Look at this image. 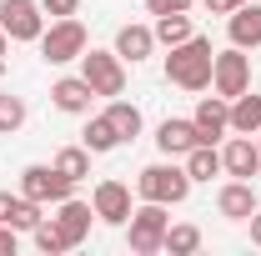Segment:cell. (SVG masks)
Masks as SVG:
<instances>
[{
  "instance_id": "1",
  "label": "cell",
  "mask_w": 261,
  "mask_h": 256,
  "mask_svg": "<svg viewBox=\"0 0 261 256\" xmlns=\"http://www.w3.org/2000/svg\"><path fill=\"white\" fill-rule=\"evenodd\" d=\"M211 65H216V50L206 35H191L181 45H171L166 56V81L181 86V91H211Z\"/></svg>"
},
{
  "instance_id": "2",
  "label": "cell",
  "mask_w": 261,
  "mask_h": 256,
  "mask_svg": "<svg viewBox=\"0 0 261 256\" xmlns=\"http://www.w3.org/2000/svg\"><path fill=\"white\" fill-rule=\"evenodd\" d=\"M191 176H186V166H176L171 161H151V166H141L136 171V196L141 201H161V206H181L186 196H191Z\"/></svg>"
},
{
  "instance_id": "3",
  "label": "cell",
  "mask_w": 261,
  "mask_h": 256,
  "mask_svg": "<svg viewBox=\"0 0 261 256\" xmlns=\"http://www.w3.org/2000/svg\"><path fill=\"white\" fill-rule=\"evenodd\" d=\"M166 226H171V216H166L161 201H141V206L130 211V221H126V246L136 256L166 251Z\"/></svg>"
},
{
  "instance_id": "4",
  "label": "cell",
  "mask_w": 261,
  "mask_h": 256,
  "mask_svg": "<svg viewBox=\"0 0 261 256\" xmlns=\"http://www.w3.org/2000/svg\"><path fill=\"white\" fill-rule=\"evenodd\" d=\"M40 56L50 65H70V61H81L86 56V45H91V35H86V25L75 20V15H65V20H50L45 31H40Z\"/></svg>"
},
{
  "instance_id": "5",
  "label": "cell",
  "mask_w": 261,
  "mask_h": 256,
  "mask_svg": "<svg viewBox=\"0 0 261 256\" xmlns=\"http://www.w3.org/2000/svg\"><path fill=\"white\" fill-rule=\"evenodd\" d=\"M81 75L91 81V91L96 96H126V61L116 56V50H96V45H86V56H81Z\"/></svg>"
},
{
  "instance_id": "6",
  "label": "cell",
  "mask_w": 261,
  "mask_h": 256,
  "mask_svg": "<svg viewBox=\"0 0 261 256\" xmlns=\"http://www.w3.org/2000/svg\"><path fill=\"white\" fill-rule=\"evenodd\" d=\"M211 91H216V96H226V100H236L241 91H251V56H246L241 45L216 50V65H211Z\"/></svg>"
},
{
  "instance_id": "7",
  "label": "cell",
  "mask_w": 261,
  "mask_h": 256,
  "mask_svg": "<svg viewBox=\"0 0 261 256\" xmlns=\"http://www.w3.org/2000/svg\"><path fill=\"white\" fill-rule=\"evenodd\" d=\"M70 191H75V181L61 176L56 166H25V171H20V196H31L40 206H56V201H65Z\"/></svg>"
},
{
  "instance_id": "8",
  "label": "cell",
  "mask_w": 261,
  "mask_h": 256,
  "mask_svg": "<svg viewBox=\"0 0 261 256\" xmlns=\"http://www.w3.org/2000/svg\"><path fill=\"white\" fill-rule=\"evenodd\" d=\"M0 31L10 40H40V31H45L40 0H0Z\"/></svg>"
},
{
  "instance_id": "9",
  "label": "cell",
  "mask_w": 261,
  "mask_h": 256,
  "mask_svg": "<svg viewBox=\"0 0 261 256\" xmlns=\"http://www.w3.org/2000/svg\"><path fill=\"white\" fill-rule=\"evenodd\" d=\"M91 206H96V221H106V226H126L130 211H136V206H130V186H126V181H116V176L96 181Z\"/></svg>"
},
{
  "instance_id": "10",
  "label": "cell",
  "mask_w": 261,
  "mask_h": 256,
  "mask_svg": "<svg viewBox=\"0 0 261 256\" xmlns=\"http://www.w3.org/2000/svg\"><path fill=\"white\" fill-rule=\"evenodd\" d=\"M221 166H226V176H241V181L261 176V146H256V136H236V131H231L226 146H221Z\"/></svg>"
},
{
  "instance_id": "11",
  "label": "cell",
  "mask_w": 261,
  "mask_h": 256,
  "mask_svg": "<svg viewBox=\"0 0 261 256\" xmlns=\"http://www.w3.org/2000/svg\"><path fill=\"white\" fill-rule=\"evenodd\" d=\"M191 121H196V131H201V141H211V146H216V141L231 131V100L216 96V91H211V96H201V100H196V111H191Z\"/></svg>"
},
{
  "instance_id": "12",
  "label": "cell",
  "mask_w": 261,
  "mask_h": 256,
  "mask_svg": "<svg viewBox=\"0 0 261 256\" xmlns=\"http://www.w3.org/2000/svg\"><path fill=\"white\" fill-rule=\"evenodd\" d=\"M50 221L65 231V241H70V246H81V241L91 236L96 206H91V201H75V196H65V201H56V216H50Z\"/></svg>"
},
{
  "instance_id": "13",
  "label": "cell",
  "mask_w": 261,
  "mask_h": 256,
  "mask_svg": "<svg viewBox=\"0 0 261 256\" xmlns=\"http://www.w3.org/2000/svg\"><path fill=\"white\" fill-rule=\"evenodd\" d=\"M91 100H96V91H91L86 75H61L50 86V106L65 111V116H91Z\"/></svg>"
},
{
  "instance_id": "14",
  "label": "cell",
  "mask_w": 261,
  "mask_h": 256,
  "mask_svg": "<svg viewBox=\"0 0 261 256\" xmlns=\"http://www.w3.org/2000/svg\"><path fill=\"white\" fill-rule=\"evenodd\" d=\"M156 146H161V156H186L191 146H201V131L191 116H166L156 126Z\"/></svg>"
},
{
  "instance_id": "15",
  "label": "cell",
  "mask_w": 261,
  "mask_h": 256,
  "mask_svg": "<svg viewBox=\"0 0 261 256\" xmlns=\"http://www.w3.org/2000/svg\"><path fill=\"white\" fill-rule=\"evenodd\" d=\"M256 206L261 201H256V191H251V181H241V176H231L226 186L216 191V211H221L226 221H246Z\"/></svg>"
},
{
  "instance_id": "16",
  "label": "cell",
  "mask_w": 261,
  "mask_h": 256,
  "mask_svg": "<svg viewBox=\"0 0 261 256\" xmlns=\"http://www.w3.org/2000/svg\"><path fill=\"white\" fill-rule=\"evenodd\" d=\"M111 50H116L126 65H141V61H151V50H156V31L130 20V25H121V31H116V45H111Z\"/></svg>"
},
{
  "instance_id": "17",
  "label": "cell",
  "mask_w": 261,
  "mask_h": 256,
  "mask_svg": "<svg viewBox=\"0 0 261 256\" xmlns=\"http://www.w3.org/2000/svg\"><path fill=\"white\" fill-rule=\"evenodd\" d=\"M226 35H231V45H241V50H256L261 45V5L256 0L236 5L226 15Z\"/></svg>"
},
{
  "instance_id": "18",
  "label": "cell",
  "mask_w": 261,
  "mask_h": 256,
  "mask_svg": "<svg viewBox=\"0 0 261 256\" xmlns=\"http://www.w3.org/2000/svg\"><path fill=\"white\" fill-rule=\"evenodd\" d=\"M81 146H86L91 156H106V151H116V146H126V141H121V131L111 126V116L100 111V116H91V121H86V136H81Z\"/></svg>"
},
{
  "instance_id": "19",
  "label": "cell",
  "mask_w": 261,
  "mask_h": 256,
  "mask_svg": "<svg viewBox=\"0 0 261 256\" xmlns=\"http://www.w3.org/2000/svg\"><path fill=\"white\" fill-rule=\"evenodd\" d=\"M181 161H186V176H191V181H211V176H226V166H221V151H216L211 141L191 146V151H186Z\"/></svg>"
},
{
  "instance_id": "20",
  "label": "cell",
  "mask_w": 261,
  "mask_h": 256,
  "mask_svg": "<svg viewBox=\"0 0 261 256\" xmlns=\"http://www.w3.org/2000/svg\"><path fill=\"white\" fill-rule=\"evenodd\" d=\"M231 131L236 136H256L261 131V96L256 91H241V96L231 100Z\"/></svg>"
},
{
  "instance_id": "21",
  "label": "cell",
  "mask_w": 261,
  "mask_h": 256,
  "mask_svg": "<svg viewBox=\"0 0 261 256\" xmlns=\"http://www.w3.org/2000/svg\"><path fill=\"white\" fill-rule=\"evenodd\" d=\"M151 31H156V45H166V50H171V45L191 40L196 25H191V15H186V10H176V15H156V25H151Z\"/></svg>"
},
{
  "instance_id": "22",
  "label": "cell",
  "mask_w": 261,
  "mask_h": 256,
  "mask_svg": "<svg viewBox=\"0 0 261 256\" xmlns=\"http://www.w3.org/2000/svg\"><path fill=\"white\" fill-rule=\"evenodd\" d=\"M106 116H111V126L121 131V141H136L141 136V106H130V100H121V96H111V106H106Z\"/></svg>"
},
{
  "instance_id": "23",
  "label": "cell",
  "mask_w": 261,
  "mask_h": 256,
  "mask_svg": "<svg viewBox=\"0 0 261 256\" xmlns=\"http://www.w3.org/2000/svg\"><path fill=\"white\" fill-rule=\"evenodd\" d=\"M166 251L171 256H196L201 251V226H191V221L166 226Z\"/></svg>"
},
{
  "instance_id": "24",
  "label": "cell",
  "mask_w": 261,
  "mask_h": 256,
  "mask_svg": "<svg viewBox=\"0 0 261 256\" xmlns=\"http://www.w3.org/2000/svg\"><path fill=\"white\" fill-rule=\"evenodd\" d=\"M61 176H70V181H86L91 176V151L86 146H65V151H56V161H50Z\"/></svg>"
},
{
  "instance_id": "25",
  "label": "cell",
  "mask_w": 261,
  "mask_h": 256,
  "mask_svg": "<svg viewBox=\"0 0 261 256\" xmlns=\"http://www.w3.org/2000/svg\"><path fill=\"white\" fill-rule=\"evenodd\" d=\"M31 241H35V251H45V256H61V251H75V246H70V241H65V231L56 221H40L31 231Z\"/></svg>"
},
{
  "instance_id": "26",
  "label": "cell",
  "mask_w": 261,
  "mask_h": 256,
  "mask_svg": "<svg viewBox=\"0 0 261 256\" xmlns=\"http://www.w3.org/2000/svg\"><path fill=\"white\" fill-rule=\"evenodd\" d=\"M25 100L20 96H10V91H0V136H15V131L25 126Z\"/></svg>"
},
{
  "instance_id": "27",
  "label": "cell",
  "mask_w": 261,
  "mask_h": 256,
  "mask_svg": "<svg viewBox=\"0 0 261 256\" xmlns=\"http://www.w3.org/2000/svg\"><path fill=\"white\" fill-rule=\"evenodd\" d=\"M40 10L50 20H65V15H81V0H40Z\"/></svg>"
},
{
  "instance_id": "28",
  "label": "cell",
  "mask_w": 261,
  "mask_h": 256,
  "mask_svg": "<svg viewBox=\"0 0 261 256\" xmlns=\"http://www.w3.org/2000/svg\"><path fill=\"white\" fill-rule=\"evenodd\" d=\"M196 0H146V10L151 15H176V10H191Z\"/></svg>"
},
{
  "instance_id": "29",
  "label": "cell",
  "mask_w": 261,
  "mask_h": 256,
  "mask_svg": "<svg viewBox=\"0 0 261 256\" xmlns=\"http://www.w3.org/2000/svg\"><path fill=\"white\" fill-rule=\"evenodd\" d=\"M20 251V231L15 226H0V256H15Z\"/></svg>"
},
{
  "instance_id": "30",
  "label": "cell",
  "mask_w": 261,
  "mask_h": 256,
  "mask_svg": "<svg viewBox=\"0 0 261 256\" xmlns=\"http://www.w3.org/2000/svg\"><path fill=\"white\" fill-rule=\"evenodd\" d=\"M201 5H206L211 15H231V10H236V5H246V0H201Z\"/></svg>"
},
{
  "instance_id": "31",
  "label": "cell",
  "mask_w": 261,
  "mask_h": 256,
  "mask_svg": "<svg viewBox=\"0 0 261 256\" xmlns=\"http://www.w3.org/2000/svg\"><path fill=\"white\" fill-rule=\"evenodd\" d=\"M246 226H251V246H261V206L246 216Z\"/></svg>"
},
{
  "instance_id": "32",
  "label": "cell",
  "mask_w": 261,
  "mask_h": 256,
  "mask_svg": "<svg viewBox=\"0 0 261 256\" xmlns=\"http://www.w3.org/2000/svg\"><path fill=\"white\" fill-rule=\"evenodd\" d=\"M5 50H10V35L0 31V61H5Z\"/></svg>"
},
{
  "instance_id": "33",
  "label": "cell",
  "mask_w": 261,
  "mask_h": 256,
  "mask_svg": "<svg viewBox=\"0 0 261 256\" xmlns=\"http://www.w3.org/2000/svg\"><path fill=\"white\" fill-rule=\"evenodd\" d=\"M256 146H261V131H256Z\"/></svg>"
}]
</instances>
